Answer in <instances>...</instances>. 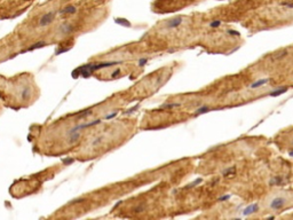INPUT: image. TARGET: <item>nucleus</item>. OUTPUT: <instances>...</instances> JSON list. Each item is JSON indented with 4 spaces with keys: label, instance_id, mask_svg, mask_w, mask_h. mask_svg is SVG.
<instances>
[{
    "label": "nucleus",
    "instance_id": "16",
    "mask_svg": "<svg viewBox=\"0 0 293 220\" xmlns=\"http://www.w3.org/2000/svg\"><path fill=\"white\" fill-rule=\"evenodd\" d=\"M268 80H269V79H260V80L255 82L254 84H252V85H251V87H252V88H255V87H260V86L264 85V84H266Z\"/></svg>",
    "mask_w": 293,
    "mask_h": 220
},
{
    "label": "nucleus",
    "instance_id": "12",
    "mask_svg": "<svg viewBox=\"0 0 293 220\" xmlns=\"http://www.w3.org/2000/svg\"><path fill=\"white\" fill-rule=\"evenodd\" d=\"M30 95H31V91H30V87L25 86V87L22 90V93H21V98H22L23 100H28V99L30 98Z\"/></svg>",
    "mask_w": 293,
    "mask_h": 220
},
{
    "label": "nucleus",
    "instance_id": "17",
    "mask_svg": "<svg viewBox=\"0 0 293 220\" xmlns=\"http://www.w3.org/2000/svg\"><path fill=\"white\" fill-rule=\"evenodd\" d=\"M85 201H86V198H85V197L75 198V199H72V201L69 203V205H73V204H77V203H83V202H85Z\"/></svg>",
    "mask_w": 293,
    "mask_h": 220
},
{
    "label": "nucleus",
    "instance_id": "7",
    "mask_svg": "<svg viewBox=\"0 0 293 220\" xmlns=\"http://www.w3.org/2000/svg\"><path fill=\"white\" fill-rule=\"evenodd\" d=\"M288 54V52H287V49H284V48H282V49H278L277 52H275L274 54H272V60H282V58H284L286 55Z\"/></svg>",
    "mask_w": 293,
    "mask_h": 220
},
{
    "label": "nucleus",
    "instance_id": "15",
    "mask_svg": "<svg viewBox=\"0 0 293 220\" xmlns=\"http://www.w3.org/2000/svg\"><path fill=\"white\" fill-rule=\"evenodd\" d=\"M176 107H180V103H164L160 106V109H173Z\"/></svg>",
    "mask_w": 293,
    "mask_h": 220
},
{
    "label": "nucleus",
    "instance_id": "1",
    "mask_svg": "<svg viewBox=\"0 0 293 220\" xmlns=\"http://www.w3.org/2000/svg\"><path fill=\"white\" fill-rule=\"evenodd\" d=\"M123 63L121 61H110V62H100V63H88L85 64L83 66H80L79 69H77L75 72H78V76H84L87 77L95 71V70H100V69H104V68H109V66H115L117 64Z\"/></svg>",
    "mask_w": 293,
    "mask_h": 220
},
{
    "label": "nucleus",
    "instance_id": "10",
    "mask_svg": "<svg viewBox=\"0 0 293 220\" xmlns=\"http://www.w3.org/2000/svg\"><path fill=\"white\" fill-rule=\"evenodd\" d=\"M211 110H212V108H211V107H208V106H203V107H200V108L196 109V111H195V116H199V115L206 114V112H208V111H211Z\"/></svg>",
    "mask_w": 293,
    "mask_h": 220
},
{
    "label": "nucleus",
    "instance_id": "22",
    "mask_svg": "<svg viewBox=\"0 0 293 220\" xmlns=\"http://www.w3.org/2000/svg\"><path fill=\"white\" fill-rule=\"evenodd\" d=\"M146 61H148V58H146V57H145V58H141V60L139 61V65H144V63H145Z\"/></svg>",
    "mask_w": 293,
    "mask_h": 220
},
{
    "label": "nucleus",
    "instance_id": "11",
    "mask_svg": "<svg viewBox=\"0 0 293 220\" xmlns=\"http://www.w3.org/2000/svg\"><path fill=\"white\" fill-rule=\"evenodd\" d=\"M79 136H80V133L79 132H77V133H71V134H69V143L70 144H73V143H76L78 140H79Z\"/></svg>",
    "mask_w": 293,
    "mask_h": 220
},
{
    "label": "nucleus",
    "instance_id": "25",
    "mask_svg": "<svg viewBox=\"0 0 293 220\" xmlns=\"http://www.w3.org/2000/svg\"><path fill=\"white\" fill-rule=\"evenodd\" d=\"M291 144H292V146H293V140H292V141H291Z\"/></svg>",
    "mask_w": 293,
    "mask_h": 220
},
{
    "label": "nucleus",
    "instance_id": "13",
    "mask_svg": "<svg viewBox=\"0 0 293 220\" xmlns=\"http://www.w3.org/2000/svg\"><path fill=\"white\" fill-rule=\"evenodd\" d=\"M45 45H46V43H45V41H38V43L33 44L31 47H29L25 52H30V51H34V49H37V48H41V47H44Z\"/></svg>",
    "mask_w": 293,
    "mask_h": 220
},
{
    "label": "nucleus",
    "instance_id": "6",
    "mask_svg": "<svg viewBox=\"0 0 293 220\" xmlns=\"http://www.w3.org/2000/svg\"><path fill=\"white\" fill-rule=\"evenodd\" d=\"M73 30H75V28H73V25L71 24V23H63L61 27H60V32L61 33H63V35H69V33H71Z\"/></svg>",
    "mask_w": 293,
    "mask_h": 220
},
{
    "label": "nucleus",
    "instance_id": "23",
    "mask_svg": "<svg viewBox=\"0 0 293 220\" xmlns=\"http://www.w3.org/2000/svg\"><path fill=\"white\" fill-rule=\"evenodd\" d=\"M118 73H120V69H116V70H115V71L112 72V75H111V77L113 78L115 76H117V75H118Z\"/></svg>",
    "mask_w": 293,
    "mask_h": 220
},
{
    "label": "nucleus",
    "instance_id": "18",
    "mask_svg": "<svg viewBox=\"0 0 293 220\" xmlns=\"http://www.w3.org/2000/svg\"><path fill=\"white\" fill-rule=\"evenodd\" d=\"M102 141H103V136H97V138H95V139L93 140L92 146H93V147H96V146H99Z\"/></svg>",
    "mask_w": 293,
    "mask_h": 220
},
{
    "label": "nucleus",
    "instance_id": "9",
    "mask_svg": "<svg viewBox=\"0 0 293 220\" xmlns=\"http://www.w3.org/2000/svg\"><path fill=\"white\" fill-rule=\"evenodd\" d=\"M269 185L270 186H282V185H285V183H284V179L282 177H275V178L270 179Z\"/></svg>",
    "mask_w": 293,
    "mask_h": 220
},
{
    "label": "nucleus",
    "instance_id": "14",
    "mask_svg": "<svg viewBox=\"0 0 293 220\" xmlns=\"http://www.w3.org/2000/svg\"><path fill=\"white\" fill-rule=\"evenodd\" d=\"M286 91H287V87H280V88L275 90V91H272L271 93H269V95H271V96H277V95H280V94L285 93Z\"/></svg>",
    "mask_w": 293,
    "mask_h": 220
},
{
    "label": "nucleus",
    "instance_id": "20",
    "mask_svg": "<svg viewBox=\"0 0 293 220\" xmlns=\"http://www.w3.org/2000/svg\"><path fill=\"white\" fill-rule=\"evenodd\" d=\"M144 209H145V205L140 204V205H137V206H135V207H134V211H135V212H142Z\"/></svg>",
    "mask_w": 293,
    "mask_h": 220
},
{
    "label": "nucleus",
    "instance_id": "3",
    "mask_svg": "<svg viewBox=\"0 0 293 220\" xmlns=\"http://www.w3.org/2000/svg\"><path fill=\"white\" fill-rule=\"evenodd\" d=\"M54 16H55V12H53V11H52V12H48V13H46V14H44V15L41 16L40 21H39V25H40L41 28L47 27L48 24H50V23L53 22Z\"/></svg>",
    "mask_w": 293,
    "mask_h": 220
},
{
    "label": "nucleus",
    "instance_id": "19",
    "mask_svg": "<svg viewBox=\"0 0 293 220\" xmlns=\"http://www.w3.org/2000/svg\"><path fill=\"white\" fill-rule=\"evenodd\" d=\"M220 24H221V21H220V20H215V21H213V22L209 23V27H211V28H217Z\"/></svg>",
    "mask_w": 293,
    "mask_h": 220
},
{
    "label": "nucleus",
    "instance_id": "5",
    "mask_svg": "<svg viewBox=\"0 0 293 220\" xmlns=\"http://www.w3.org/2000/svg\"><path fill=\"white\" fill-rule=\"evenodd\" d=\"M77 11H78V8H77L75 5H68V6H65L64 8H62V9L58 12V14H60V15H72V14L77 13Z\"/></svg>",
    "mask_w": 293,
    "mask_h": 220
},
{
    "label": "nucleus",
    "instance_id": "24",
    "mask_svg": "<svg viewBox=\"0 0 293 220\" xmlns=\"http://www.w3.org/2000/svg\"><path fill=\"white\" fill-rule=\"evenodd\" d=\"M72 162H73V160H72V158H70V160H69V158L63 160V163H64V164H66V163H69V164H70V163H72Z\"/></svg>",
    "mask_w": 293,
    "mask_h": 220
},
{
    "label": "nucleus",
    "instance_id": "21",
    "mask_svg": "<svg viewBox=\"0 0 293 220\" xmlns=\"http://www.w3.org/2000/svg\"><path fill=\"white\" fill-rule=\"evenodd\" d=\"M116 115H117V112H112V114H110V115L105 116V117H104V119H110V118H113V117H116Z\"/></svg>",
    "mask_w": 293,
    "mask_h": 220
},
{
    "label": "nucleus",
    "instance_id": "2",
    "mask_svg": "<svg viewBox=\"0 0 293 220\" xmlns=\"http://www.w3.org/2000/svg\"><path fill=\"white\" fill-rule=\"evenodd\" d=\"M286 204V198L285 197H282V196H276V197H274L270 202H269V207L271 209V210H274V211H276V210H279V209H282L284 205Z\"/></svg>",
    "mask_w": 293,
    "mask_h": 220
},
{
    "label": "nucleus",
    "instance_id": "4",
    "mask_svg": "<svg viewBox=\"0 0 293 220\" xmlns=\"http://www.w3.org/2000/svg\"><path fill=\"white\" fill-rule=\"evenodd\" d=\"M182 22H183V19H182V17H174V19H171V20H168V21L166 22L165 28L168 29V30L175 29V28L180 27Z\"/></svg>",
    "mask_w": 293,
    "mask_h": 220
},
{
    "label": "nucleus",
    "instance_id": "8",
    "mask_svg": "<svg viewBox=\"0 0 293 220\" xmlns=\"http://www.w3.org/2000/svg\"><path fill=\"white\" fill-rule=\"evenodd\" d=\"M236 174V166H230V167H227L223 172H222V177L225 178H229V177H233Z\"/></svg>",
    "mask_w": 293,
    "mask_h": 220
}]
</instances>
